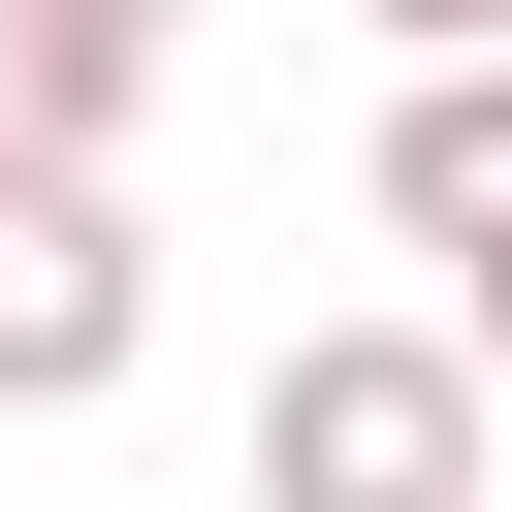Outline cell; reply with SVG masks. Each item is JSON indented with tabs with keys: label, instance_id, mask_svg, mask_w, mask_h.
Returning <instances> with one entry per match:
<instances>
[{
	"label": "cell",
	"instance_id": "3957f363",
	"mask_svg": "<svg viewBox=\"0 0 512 512\" xmlns=\"http://www.w3.org/2000/svg\"><path fill=\"white\" fill-rule=\"evenodd\" d=\"M160 96V0H0V160H128Z\"/></svg>",
	"mask_w": 512,
	"mask_h": 512
},
{
	"label": "cell",
	"instance_id": "277c9868",
	"mask_svg": "<svg viewBox=\"0 0 512 512\" xmlns=\"http://www.w3.org/2000/svg\"><path fill=\"white\" fill-rule=\"evenodd\" d=\"M384 224L416 256H512V64H416L384 96Z\"/></svg>",
	"mask_w": 512,
	"mask_h": 512
},
{
	"label": "cell",
	"instance_id": "5b68a950",
	"mask_svg": "<svg viewBox=\"0 0 512 512\" xmlns=\"http://www.w3.org/2000/svg\"><path fill=\"white\" fill-rule=\"evenodd\" d=\"M352 32H384V64H512V0H352Z\"/></svg>",
	"mask_w": 512,
	"mask_h": 512
},
{
	"label": "cell",
	"instance_id": "7a4b0ae2",
	"mask_svg": "<svg viewBox=\"0 0 512 512\" xmlns=\"http://www.w3.org/2000/svg\"><path fill=\"white\" fill-rule=\"evenodd\" d=\"M160 352V224H128V160H0V416H96Z\"/></svg>",
	"mask_w": 512,
	"mask_h": 512
},
{
	"label": "cell",
	"instance_id": "6da1fadb",
	"mask_svg": "<svg viewBox=\"0 0 512 512\" xmlns=\"http://www.w3.org/2000/svg\"><path fill=\"white\" fill-rule=\"evenodd\" d=\"M480 480H512L480 320H320V352L256 384V512H480Z\"/></svg>",
	"mask_w": 512,
	"mask_h": 512
},
{
	"label": "cell",
	"instance_id": "8992f818",
	"mask_svg": "<svg viewBox=\"0 0 512 512\" xmlns=\"http://www.w3.org/2000/svg\"><path fill=\"white\" fill-rule=\"evenodd\" d=\"M448 320H480V384H512V256H448Z\"/></svg>",
	"mask_w": 512,
	"mask_h": 512
},
{
	"label": "cell",
	"instance_id": "52a82bcc",
	"mask_svg": "<svg viewBox=\"0 0 512 512\" xmlns=\"http://www.w3.org/2000/svg\"><path fill=\"white\" fill-rule=\"evenodd\" d=\"M160 32H192V0H160Z\"/></svg>",
	"mask_w": 512,
	"mask_h": 512
}]
</instances>
